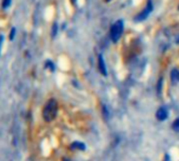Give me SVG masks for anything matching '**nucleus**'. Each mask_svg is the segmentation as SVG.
<instances>
[{
	"instance_id": "obj_1",
	"label": "nucleus",
	"mask_w": 179,
	"mask_h": 161,
	"mask_svg": "<svg viewBox=\"0 0 179 161\" xmlns=\"http://www.w3.org/2000/svg\"><path fill=\"white\" fill-rule=\"evenodd\" d=\"M57 110H58V105H57V102H56L54 99H51L46 102L45 106L43 108V112H42V116H43V119L46 122H51L52 120H54L57 115Z\"/></svg>"
},
{
	"instance_id": "obj_2",
	"label": "nucleus",
	"mask_w": 179,
	"mask_h": 161,
	"mask_svg": "<svg viewBox=\"0 0 179 161\" xmlns=\"http://www.w3.org/2000/svg\"><path fill=\"white\" fill-rule=\"evenodd\" d=\"M122 32H123V22L118 20L113 24L111 29V39L114 42H117L122 35Z\"/></svg>"
},
{
	"instance_id": "obj_3",
	"label": "nucleus",
	"mask_w": 179,
	"mask_h": 161,
	"mask_svg": "<svg viewBox=\"0 0 179 161\" xmlns=\"http://www.w3.org/2000/svg\"><path fill=\"white\" fill-rule=\"evenodd\" d=\"M153 11V5H152V1L151 0H149L148 1V5H147V7H145L144 10L142 11V12L140 13V14L138 15L137 17H136L135 19L137 20V21H142V20H144L145 18H148V16L151 14V12Z\"/></svg>"
},
{
	"instance_id": "obj_4",
	"label": "nucleus",
	"mask_w": 179,
	"mask_h": 161,
	"mask_svg": "<svg viewBox=\"0 0 179 161\" xmlns=\"http://www.w3.org/2000/svg\"><path fill=\"white\" fill-rule=\"evenodd\" d=\"M98 62H99V70L101 72L102 75H107V67H105V64H104V60L102 55L99 56V59H98Z\"/></svg>"
},
{
	"instance_id": "obj_5",
	"label": "nucleus",
	"mask_w": 179,
	"mask_h": 161,
	"mask_svg": "<svg viewBox=\"0 0 179 161\" xmlns=\"http://www.w3.org/2000/svg\"><path fill=\"white\" fill-rule=\"evenodd\" d=\"M156 117H157L158 120H165V118L167 117V111H165V108H159L157 112V114H156Z\"/></svg>"
},
{
	"instance_id": "obj_6",
	"label": "nucleus",
	"mask_w": 179,
	"mask_h": 161,
	"mask_svg": "<svg viewBox=\"0 0 179 161\" xmlns=\"http://www.w3.org/2000/svg\"><path fill=\"white\" fill-rule=\"evenodd\" d=\"M171 77H172L173 81H179V72L177 70H173L171 73Z\"/></svg>"
},
{
	"instance_id": "obj_7",
	"label": "nucleus",
	"mask_w": 179,
	"mask_h": 161,
	"mask_svg": "<svg viewBox=\"0 0 179 161\" xmlns=\"http://www.w3.org/2000/svg\"><path fill=\"white\" fill-rule=\"evenodd\" d=\"M173 129H174V130H179V119H176V120H175V122L173 123Z\"/></svg>"
},
{
	"instance_id": "obj_8",
	"label": "nucleus",
	"mask_w": 179,
	"mask_h": 161,
	"mask_svg": "<svg viewBox=\"0 0 179 161\" xmlns=\"http://www.w3.org/2000/svg\"><path fill=\"white\" fill-rule=\"evenodd\" d=\"M11 4V0H3V3H2V6L4 9H6L7 6H10Z\"/></svg>"
},
{
	"instance_id": "obj_9",
	"label": "nucleus",
	"mask_w": 179,
	"mask_h": 161,
	"mask_svg": "<svg viewBox=\"0 0 179 161\" xmlns=\"http://www.w3.org/2000/svg\"><path fill=\"white\" fill-rule=\"evenodd\" d=\"M56 32H57V24H54V27H53V34H52V35H53V36H55L56 35Z\"/></svg>"
},
{
	"instance_id": "obj_10",
	"label": "nucleus",
	"mask_w": 179,
	"mask_h": 161,
	"mask_svg": "<svg viewBox=\"0 0 179 161\" xmlns=\"http://www.w3.org/2000/svg\"><path fill=\"white\" fill-rule=\"evenodd\" d=\"M14 35H15V29H13L12 31H11V35H10V39H11V40L14 38Z\"/></svg>"
},
{
	"instance_id": "obj_11",
	"label": "nucleus",
	"mask_w": 179,
	"mask_h": 161,
	"mask_svg": "<svg viewBox=\"0 0 179 161\" xmlns=\"http://www.w3.org/2000/svg\"><path fill=\"white\" fill-rule=\"evenodd\" d=\"M2 40H3L2 36H1V35H0V46H1V43H2Z\"/></svg>"
},
{
	"instance_id": "obj_12",
	"label": "nucleus",
	"mask_w": 179,
	"mask_h": 161,
	"mask_svg": "<svg viewBox=\"0 0 179 161\" xmlns=\"http://www.w3.org/2000/svg\"><path fill=\"white\" fill-rule=\"evenodd\" d=\"M72 2H73V4H75V3H76V0H72Z\"/></svg>"
},
{
	"instance_id": "obj_13",
	"label": "nucleus",
	"mask_w": 179,
	"mask_h": 161,
	"mask_svg": "<svg viewBox=\"0 0 179 161\" xmlns=\"http://www.w3.org/2000/svg\"><path fill=\"white\" fill-rule=\"evenodd\" d=\"M176 42H177V43H179V38H178V39H177V40H176Z\"/></svg>"
},
{
	"instance_id": "obj_14",
	"label": "nucleus",
	"mask_w": 179,
	"mask_h": 161,
	"mask_svg": "<svg viewBox=\"0 0 179 161\" xmlns=\"http://www.w3.org/2000/svg\"><path fill=\"white\" fill-rule=\"evenodd\" d=\"M63 161H70V160H68V159H64V160H63Z\"/></svg>"
},
{
	"instance_id": "obj_15",
	"label": "nucleus",
	"mask_w": 179,
	"mask_h": 161,
	"mask_svg": "<svg viewBox=\"0 0 179 161\" xmlns=\"http://www.w3.org/2000/svg\"><path fill=\"white\" fill-rule=\"evenodd\" d=\"M105 1H111V0H105Z\"/></svg>"
}]
</instances>
